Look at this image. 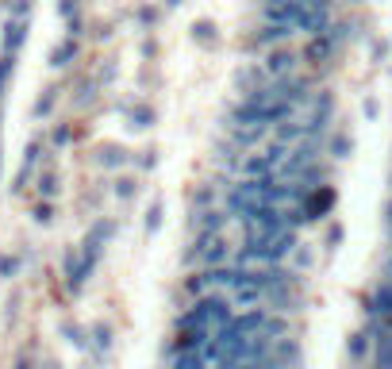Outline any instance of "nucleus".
Returning a JSON list of instances; mask_svg holds the SVG:
<instances>
[{
	"label": "nucleus",
	"mask_w": 392,
	"mask_h": 369,
	"mask_svg": "<svg viewBox=\"0 0 392 369\" xmlns=\"http://www.w3.org/2000/svg\"><path fill=\"white\" fill-rule=\"evenodd\" d=\"M216 184H196L193 189V212H208V208H216Z\"/></svg>",
	"instance_id": "2eb2a0df"
},
{
	"label": "nucleus",
	"mask_w": 392,
	"mask_h": 369,
	"mask_svg": "<svg viewBox=\"0 0 392 369\" xmlns=\"http://www.w3.org/2000/svg\"><path fill=\"white\" fill-rule=\"evenodd\" d=\"M323 146H327V154H331L334 162H346V158L354 154V135L339 127V131H331V139H327Z\"/></svg>",
	"instance_id": "9b49d317"
},
{
	"label": "nucleus",
	"mask_w": 392,
	"mask_h": 369,
	"mask_svg": "<svg viewBox=\"0 0 392 369\" xmlns=\"http://www.w3.org/2000/svg\"><path fill=\"white\" fill-rule=\"evenodd\" d=\"M135 193H138L135 177H119V181H116V196H119V200H135Z\"/></svg>",
	"instance_id": "6ab92c4d"
},
{
	"label": "nucleus",
	"mask_w": 392,
	"mask_h": 369,
	"mask_svg": "<svg viewBox=\"0 0 392 369\" xmlns=\"http://www.w3.org/2000/svg\"><path fill=\"white\" fill-rule=\"evenodd\" d=\"M138 165H143V169H154V165H158V154H154V150H147V154L138 158Z\"/></svg>",
	"instance_id": "c85d7f7f"
},
{
	"label": "nucleus",
	"mask_w": 392,
	"mask_h": 369,
	"mask_svg": "<svg viewBox=\"0 0 392 369\" xmlns=\"http://www.w3.org/2000/svg\"><path fill=\"white\" fill-rule=\"evenodd\" d=\"M343 239H346V227L343 224L327 227V250H339V246H343Z\"/></svg>",
	"instance_id": "412c9836"
},
{
	"label": "nucleus",
	"mask_w": 392,
	"mask_h": 369,
	"mask_svg": "<svg viewBox=\"0 0 392 369\" xmlns=\"http://www.w3.org/2000/svg\"><path fill=\"white\" fill-rule=\"evenodd\" d=\"M93 270H97V262H88L81 250H69L66 254V289L69 292H81V285L93 277Z\"/></svg>",
	"instance_id": "9d476101"
},
{
	"label": "nucleus",
	"mask_w": 392,
	"mask_h": 369,
	"mask_svg": "<svg viewBox=\"0 0 392 369\" xmlns=\"http://www.w3.org/2000/svg\"><path fill=\"white\" fill-rule=\"evenodd\" d=\"M300 246V231L284 227V231H273V235H243L235 246V265H246V270H258V265H284L289 258L296 254Z\"/></svg>",
	"instance_id": "f257e3e1"
},
{
	"label": "nucleus",
	"mask_w": 392,
	"mask_h": 369,
	"mask_svg": "<svg viewBox=\"0 0 392 369\" xmlns=\"http://www.w3.org/2000/svg\"><path fill=\"white\" fill-rule=\"evenodd\" d=\"M69 139H73V127H66V123H62V127H54V131H50V143H54V146H66Z\"/></svg>",
	"instance_id": "5701e85b"
},
{
	"label": "nucleus",
	"mask_w": 392,
	"mask_h": 369,
	"mask_svg": "<svg viewBox=\"0 0 392 369\" xmlns=\"http://www.w3.org/2000/svg\"><path fill=\"white\" fill-rule=\"evenodd\" d=\"M135 20H138V23H143V27H154V23H158V20H162V12H158V8H154V4H143V8H138V12H135Z\"/></svg>",
	"instance_id": "aec40b11"
},
{
	"label": "nucleus",
	"mask_w": 392,
	"mask_h": 369,
	"mask_svg": "<svg viewBox=\"0 0 392 369\" xmlns=\"http://www.w3.org/2000/svg\"><path fill=\"white\" fill-rule=\"evenodd\" d=\"M162 215H166V204H162V200H154V204H150V212H147V231L150 235L162 231Z\"/></svg>",
	"instance_id": "a211bd4d"
},
{
	"label": "nucleus",
	"mask_w": 392,
	"mask_h": 369,
	"mask_svg": "<svg viewBox=\"0 0 392 369\" xmlns=\"http://www.w3.org/2000/svg\"><path fill=\"white\" fill-rule=\"evenodd\" d=\"M177 4H185V0H166V8H177Z\"/></svg>",
	"instance_id": "c756f323"
},
{
	"label": "nucleus",
	"mask_w": 392,
	"mask_h": 369,
	"mask_svg": "<svg viewBox=\"0 0 392 369\" xmlns=\"http://www.w3.org/2000/svg\"><path fill=\"white\" fill-rule=\"evenodd\" d=\"M123 112L131 116V127H135V131H147V127H154V112H150L147 104H123Z\"/></svg>",
	"instance_id": "4468645a"
},
{
	"label": "nucleus",
	"mask_w": 392,
	"mask_h": 369,
	"mask_svg": "<svg viewBox=\"0 0 392 369\" xmlns=\"http://www.w3.org/2000/svg\"><path fill=\"white\" fill-rule=\"evenodd\" d=\"M188 35H193V43H200V47H216V43H219V27H216V20H196Z\"/></svg>",
	"instance_id": "ddd939ff"
},
{
	"label": "nucleus",
	"mask_w": 392,
	"mask_h": 369,
	"mask_svg": "<svg viewBox=\"0 0 392 369\" xmlns=\"http://www.w3.org/2000/svg\"><path fill=\"white\" fill-rule=\"evenodd\" d=\"M289 39H296V27L262 20L250 35H246V50H277V47H284Z\"/></svg>",
	"instance_id": "20e7f679"
},
{
	"label": "nucleus",
	"mask_w": 392,
	"mask_h": 369,
	"mask_svg": "<svg viewBox=\"0 0 392 369\" xmlns=\"http://www.w3.org/2000/svg\"><path fill=\"white\" fill-rule=\"evenodd\" d=\"M269 73H265L262 62H246L243 69H235V88H238V97H250V93H258V88L269 85Z\"/></svg>",
	"instance_id": "1a4fd4ad"
},
{
	"label": "nucleus",
	"mask_w": 392,
	"mask_h": 369,
	"mask_svg": "<svg viewBox=\"0 0 392 369\" xmlns=\"http://www.w3.org/2000/svg\"><path fill=\"white\" fill-rule=\"evenodd\" d=\"M58 16L73 20V16H77V0H62V4H58Z\"/></svg>",
	"instance_id": "cd10ccee"
},
{
	"label": "nucleus",
	"mask_w": 392,
	"mask_h": 369,
	"mask_svg": "<svg viewBox=\"0 0 392 369\" xmlns=\"http://www.w3.org/2000/svg\"><path fill=\"white\" fill-rule=\"evenodd\" d=\"M16 258H12V254H0V277H12V273H16Z\"/></svg>",
	"instance_id": "393cba45"
},
{
	"label": "nucleus",
	"mask_w": 392,
	"mask_h": 369,
	"mask_svg": "<svg viewBox=\"0 0 392 369\" xmlns=\"http://www.w3.org/2000/svg\"><path fill=\"white\" fill-rule=\"evenodd\" d=\"M39 193L50 200V196L58 193V177H54V174H42V177H39Z\"/></svg>",
	"instance_id": "4be33fe9"
},
{
	"label": "nucleus",
	"mask_w": 392,
	"mask_h": 369,
	"mask_svg": "<svg viewBox=\"0 0 392 369\" xmlns=\"http://www.w3.org/2000/svg\"><path fill=\"white\" fill-rule=\"evenodd\" d=\"M223 127H227V139H231L243 154H254L258 146L273 135L269 127H254V123H223Z\"/></svg>",
	"instance_id": "423d86ee"
},
{
	"label": "nucleus",
	"mask_w": 392,
	"mask_h": 369,
	"mask_svg": "<svg viewBox=\"0 0 392 369\" xmlns=\"http://www.w3.org/2000/svg\"><path fill=\"white\" fill-rule=\"evenodd\" d=\"M227 224H231V212L227 208H208V212H193V219H188V227H193V235H223Z\"/></svg>",
	"instance_id": "0eeeda50"
},
{
	"label": "nucleus",
	"mask_w": 392,
	"mask_h": 369,
	"mask_svg": "<svg viewBox=\"0 0 392 369\" xmlns=\"http://www.w3.org/2000/svg\"><path fill=\"white\" fill-rule=\"evenodd\" d=\"M127 158H131V154H127L119 143H104V146L97 150V158H93V162H97L100 169H119V165H127Z\"/></svg>",
	"instance_id": "f8f14e48"
},
{
	"label": "nucleus",
	"mask_w": 392,
	"mask_h": 369,
	"mask_svg": "<svg viewBox=\"0 0 392 369\" xmlns=\"http://www.w3.org/2000/svg\"><path fill=\"white\" fill-rule=\"evenodd\" d=\"M362 116L365 119H377V116H381V100H373V97L362 100Z\"/></svg>",
	"instance_id": "b1692460"
},
{
	"label": "nucleus",
	"mask_w": 392,
	"mask_h": 369,
	"mask_svg": "<svg viewBox=\"0 0 392 369\" xmlns=\"http://www.w3.org/2000/svg\"><path fill=\"white\" fill-rule=\"evenodd\" d=\"M235 246L227 243L223 235H193L188 250L181 254L185 265H200V270H216V265H231Z\"/></svg>",
	"instance_id": "f03ea898"
},
{
	"label": "nucleus",
	"mask_w": 392,
	"mask_h": 369,
	"mask_svg": "<svg viewBox=\"0 0 392 369\" xmlns=\"http://www.w3.org/2000/svg\"><path fill=\"white\" fill-rule=\"evenodd\" d=\"M350 4H358V0H350Z\"/></svg>",
	"instance_id": "7c9ffc66"
},
{
	"label": "nucleus",
	"mask_w": 392,
	"mask_h": 369,
	"mask_svg": "<svg viewBox=\"0 0 392 369\" xmlns=\"http://www.w3.org/2000/svg\"><path fill=\"white\" fill-rule=\"evenodd\" d=\"M50 219H54V208H50V204H39V208H35V224H42V227H47Z\"/></svg>",
	"instance_id": "a878e982"
},
{
	"label": "nucleus",
	"mask_w": 392,
	"mask_h": 369,
	"mask_svg": "<svg viewBox=\"0 0 392 369\" xmlns=\"http://www.w3.org/2000/svg\"><path fill=\"white\" fill-rule=\"evenodd\" d=\"M50 108H54V93H47V97H42L39 104H35V116H39V119H42V116H50Z\"/></svg>",
	"instance_id": "bb28decb"
},
{
	"label": "nucleus",
	"mask_w": 392,
	"mask_h": 369,
	"mask_svg": "<svg viewBox=\"0 0 392 369\" xmlns=\"http://www.w3.org/2000/svg\"><path fill=\"white\" fill-rule=\"evenodd\" d=\"M73 54H77V39L69 35V39H62L58 47L50 50V66H66V62L73 58Z\"/></svg>",
	"instance_id": "f3484780"
},
{
	"label": "nucleus",
	"mask_w": 392,
	"mask_h": 369,
	"mask_svg": "<svg viewBox=\"0 0 392 369\" xmlns=\"http://www.w3.org/2000/svg\"><path fill=\"white\" fill-rule=\"evenodd\" d=\"M339 54H343V47H339L331 35L304 39V50H300L304 69H312V78H323V73H331V66H339Z\"/></svg>",
	"instance_id": "7ed1b4c3"
},
{
	"label": "nucleus",
	"mask_w": 392,
	"mask_h": 369,
	"mask_svg": "<svg viewBox=\"0 0 392 369\" xmlns=\"http://www.w3.org/2000/svg\"><path fill=\"white\" fill-rule=\"evenodd\" d=\"M262 66L269 78H289V73H300L304 58H300V50L293 47H277V50H265L262 54Z\"/></svg>",
	"instance_id": "39448f33"
},
{
	"label": "nucleus",
	"mask_w": 392,
	"mask_h": 369,
	"mask_svg": "<svg viewBox=\"0 0 392 369\" xmlns=\"http://www.w3.org/2000/svg\"><path fill=\"white\" fill-rule=\"evenodd\" d=\"M112 235H116V224H112V219H97L93 231L85 235V243H81V254H85L88 262H100V254H104Z\"/></svg>",
	"instance_id": "6e6552de"
},
{
	"label": "nucleus",
	"mask_w": 392,
	"mask_h": 369,
	"mask_svg": "<svg viewBox=\"0 0 392 369\" xmlns=\"http://www.w3.org/2000/svg\"><path fill=\"white\" fill-rule=\"evenodd\" d=\"M293 270L300 273V277L315 270V254H312V246H308V243H300V246H296V254H293Z\"/></svg>",
	"instance_id": "dca6fc26"
}]
</instances>
